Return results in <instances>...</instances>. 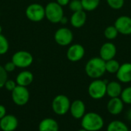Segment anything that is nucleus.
<instances>
[{"instance_id": "nucleus-1", "label": "nucleus", "mask_w": 131, "mask_h": 131, "mask_svg": "<svg viewBox=\"0 0 131 131\" xmlns=\"http://www.w3.org/2000/svg\"><path fill=\"white\" fill-rule=\"evenodd\" d=\"M84 71L90 78L99 79L106 73L105 61L100 57H94L86 63Z\"/></svg>"}, {"instance_id": "nucleus-2", "label": "nucleus", "mask_w": 131, "mask_h": 131, "mask_svg": "<svg viewBox=\"0 0 131 131\" xmlns=\"http://www.w3.org/2000/svg\"><path fill=\"white\" fill-rule=\"evenodd\" d=\"M81 128L87 131H99L104 126V118L96 112H88L81 118Z\"/></svg>"}, {"instance_id": "nucleus-3", "label": "nucleus", "mask_w": 131, "mask_h": 131, "mask_svg": "<svg viewBox=\"0 0 131 131\" xmlns=\"http://www.w3.org/2000/svg\"><path fill=\"white\" fill-rule=\"evenodd\" d=\"M107 84L106 80L94 79L88 88L89 96L94 100H100L107 95Z\"/></svg>"}, {"instance_id": "nucleus-4", "label": "nucleus", "mask_w": 131, "mask_h": 131, "mask_svg": "<svg viewBox=\"0 0 131 131\" xmlns=\"http://www.w3.org/2000/svg\"><path fill=\"white\" fill-rule=\"evenodd\" d=\"M45 18L51 23H60L61 18L64 16L63 7L58 4L56 2H48L45 7Z\"/></svg>"}, {"instance_id": "nucleus-5", "label": "nucleus", "mask_w": 131, "mask_h": 131, "mask_svg": "<svg viewBox=\"0 0 131 131\" xmlns=\"http://www.w3.org/2000/svg\"><path fill=\"white\" fill-rule=\"evenodd\" d=\"M71 103L68 97L64 94H58L54 97L51 102V109L55 114L64 116L69 111Z\"/></svg>"}, {"instance_id": "nucleus-6", "label": "nucleus", "mask_w": 131, "mask_h": 131, "mask_svg": "<svg viewBox=\"0 0 131 131\" xmlns=\"http://www.w3.org/2000/svg\"><path fill=\"white\" fill-rule=\"evenodd\" d=\"M25 15L28 20L33 22L41 21L45 18V9L39 3H32L27 6Z\"/></svg>"}, {"instance_id": "nucleus-7", "label": "nucleus", "mask_w": 131, "mask_h": 131, "mask_svg": "<svg viewBox=\"0 0 131 131\" xmlns=\"http://www.w3.org/2000/svg\"><path fill=\"white\" fill-rule=\"evenodd\" d=\"M34 58L32 54L27 51H18L13 54L12 61L18 68H27L33 63Z\"/></svg>"}, {"instance_id": "nucleus-8", "label": "nucleus", "mask_w": 131, "mask_h": 131, "mask_svg": "<svg viewBox=\"0 0 131 131\" xmlns=\"http://www.w3.org/2000/svg\"><path fill=\"white\" fill-rule=\"evenodd\" d=\"M54 39L60 46H68L73 41L74 34L70 28L67 27H61L58 28L54 32Z\"/></svg>"}, {"instance_id": "nucleus-9", "label": "nucleus", "mask_w": 131, "mask_h": 131, "mask_svg": "<svg viewBox=\"0 0 131 131\" xmlns=\"http://www.w3.org/2000/svg\"><path fill=\"white\" fill-rule=\"evenodd\" d=\"M11 93L12 100L13 103L17 106H24L29 101L30 92L27 87L17 85Z\"/></svg>"}, {"instance_id": "nucleus-10", "label": "nucleus", "mask_w": 131, "mask_h": 131, "mask_svg": "<svg viewBox=\"0 0 131 131\" xmlns=\"http://www.w3.org/2000/svg\"><path fill=\"white\" fill-rule=\"evenodd\" d=\"M85 55V48L84 47L78 43L70 45L68 47L66 56L68 61L71 62H78L80 61Z\"/></svg>"}, {"instance_id": "nucleus-11", "label": "nucleus", "mask_w": 131, "mask_h": 131, "mask_svg": "<svg viewBox=\"0 0 131 131\" xmlns=\"http://www.w3.org/2000/svg\"><path fill=\"white\" fill-rule=\"evenodd\" d=\"M119 34L123 35H131V17L128 15H121L117 17L114 25Z\"/></svg>"}, {"instance_id": "nucleus-12", "label": "nucleus", "mask_w": 131, "mask_h": 131, "mask_svg": "<svg viewBox=\"0 0 131 131\" xmlns=\"http://www.w3.org/2000/svg\"><path fill=\"white\" fill-rule=\"evenodd\" d=\"M117 54V47L116 45L111 41L104 43L99 51V57L101 58L104 61H107L111 59H114Z\"/></svg>"}, {"instance_id": "nucleus-13", "label": "nucleus", "mask_w": 131, "mask_h": 131, "mask_svg": "<svg viewBox=\"0 0 131 131\" xmlns=\"http://www.w3.org/2000/svg\"><path fill=\"white\" fill-rule=\"evenodd\" d=\"M71 115L76 120L81 119L86 114V106L83 101L74 100L71 103V107L69 110Z\"/></svg>"}, {"instance_id": "nucleus-14", "label": "nucleus", "mask_w": 131, "mask_h": 131, "mask_svg": "<svg viewBox=\"0 0 131 131\" xmlns=\"http://www.w3.org/2000/svg\"><path fill=\"white\" fill-rule=\"evenodd\" d=\"M18 127V118L12 114H6L0 120V127L2 131H15Z\"/></svg>"}, {"instance_id": "nucleus-15", "label": "nucleus", "mask_w": 131, "mask_h": 131, "mask_svg": "<svg viewBox=\"0 0 131 131\" xmlns=\"http://www.w3.org/2000/svg\"><path fill=\"white\" fill-rule=\"evenodd\" d=\"M116 78L121 83L128 84L131 82V63L126 62L121 64L116 74Z\"/></svg>"}, {"instance_id": "nucleus-16", "label": "nucleus", "mask_w": 131, "mask_h": 131, "mask_svg": "<svg viewBox=\"0 0 131 131\" xmlns=\"http://www.w3.org/2000/svg\"><path fill=\"white\" fill-rule=\"evenodd\" d=\"M124 107V103L121 97L111 98L107 104V109L109 114L114 116L121 114Z\"/></svg>"}, {"instance_id": "nucleus-17", "label": "nucleus", "mask_w": 131, "mask_h": 131, "mask_svg": "<svg viewBox=\"0 0 131 131\" xmlns=\"http://www.w3.org/2000/svg\"><path fill=\"white\" fill-rule=\"evenodd\" d=\"M87 21V13L84 10L73 12L70 18V23L75 28H82Z\"/></svg>"}, {"instance_id": "nucleus-18", "label": "nucleus", "mask_w": 131, "mask_h": 131, "mask_svg": "<svg viewBox=\"0 0 131 131\" xmlns=\"http://www.w3.org/2000/svg\"><path fill=\"white\" fill-rule=\"evenodd\" d=\"M33 80H34L33 74L27 70L22 71L20 73H18L15 78L17 85L23 86V87L29 86L33 82Z\"/></svg>"}, {"instance_id": "nucleus-19", "label": "nucleus", "mask_w": 131, "mask_h": 131, "mask_svg": "<svg viewBox=\"0 0 131 131\" xmlns=\"http://www.w3.org/2000/svg\"><path fill=\"white\" fill-rule=\"evenodd\" d=\"M38 131H59V124L54 119L47 117L40 121Z\"/></svg>"}, {"instance_id": "nucleus-20", "label": "nucleus", "mask_w": 131, "mask_h": 131, "mask_svg": "<svg viewBox=\"0 0 131 131\" xmlns=\"http://www.w3.org/2000/svg\"><path fill=\"white\" fill-rule=\"evenodd\" d=\"M123 88L121 82L117 81H112L107 82V95L111 97H120L122 93Z\"/></svg>"}, {"instance_id": "nucleus-21", "label": "nucleus", "mask_w": 131, "mask_h": 131, "mask_svg": "<svg viewBox=\"0 0 131 131\" xmlns=\"http://www.w3.org/2000/svg\"><path fill=\"white\" fill-rule=\"evenodd\" d=\"M107 131H129V128L124 122L116 120L109 123Z\"/></svg>"}, {"instance_id": "nucleus-22", "label": "nucleus", "mask_w": 131, "mask_h": 131, "mask_svg": "<svg viewBox=\"0 0 131 131\" xmlns=\"http://www.w3.org/2000/svg\"><path fill=\"white\" fill-rule=\"evenodd\" d=\"M83 9L85 12H92L98 8L101 0H81Z\"/></svg>"}, {"instance_id": "nucleus-23", "label": "nucleus", "mask_w": 131, "mask_h": 131, "mask_svg": "<svg viewBox=\"0 0 131 131\" xmlns=\"http://www.w3.org/2000/svg\"><path fill=\"white\" fill-rule=\"evenodd\" d=\"M120 67H121V64L119 63L118 61H117L114 58L105 61L106 72H108L109 74H117Z\"/></svg>"}, {"instance_id": "nucleus-24", "label": "nucleus", "mask_w": 131, "mask_h": 131, "mask_svg": "<svg viewBox=\"0 0 131 131\" xmlns=\"http://www.w3.org/2000/svg\"><path fill=\"white\" fill-rule=\"evenodd\" d=\"M118 35H119V32L114 25H109V26L106 27L104 31V38L109 41L116 39L117 38Z\"/></svg>"}, {"instance_id": "nucleus-25", "label": "nucleus", "mask_w": 131, "mask_h": 131, "mask_svg": "<svg viewBox=\"0 0 131 131\" xmlns=\"http://www.w3.org/2000/svg\"><path fill=\"white\" fill-rule=\"evenodd\" d=\"M121 100L125 104H131V86H128L123 89L121 94Z\"/></svg>"}, {"instance_id": "nucleus-26", "label": "nucleus", "mask_w": 131, "mask_h": 131, "mask_svg": "<svg viewBox=\"0 0 131 131\" xmlns=\"http://www.w3.org/2000/svg\"><path fill=\"white\" fill-rule=\"evenodd\" d=\"M9 43L8 39L2 35L0 34V55H3L8 51Z\"/></svg>"}, {"instance_id": "nucleus-27", "label": "nucleus", "mask_w": 131, "mask_h": 131, "mask_svg": "<svg viewBox=\"0 0 131 131\" xmlns=\"http://www.w3.org/2000/svg\"><path fill=\"white\" fill-rule=\"evenodd\" d=\"M108 6L114 10L121 9L125 3V0H106Z\"/></svg>"}, {"instance_id": "nucleus-28", "label": "nucleus", "mask_w": 131, "mask_h": 131, "mask_svg": "<svg viewBox=\"0 0 131 131\" xmlns=\"http://www.w3.org/2000/svg\"><path fill=\"white\" fill-rule=\"evenodd\" d=\"M68 8L73 12L84 10L81 0H71L68 4Z\"/></svg>"}, {"instance_id": "nucleus-29", "label": "nucleus", "mask_w": 131, "mask_h": 131, "mask_svg": "<svg viewBox=\"0 0 131 131\" xmlns=\"http://www.w3.org/2000/svg\"><path fill=\"white\" fill-rule=\"evenodd\" d=\"M7 80H8V73L5 70L4 67L0 65V89L4 88Z\"/></svg>"}, {"instance_id": "nucleus-30", "label": "nucleus", "mask_w": 131, "mask_h": 131, "mask_svg": "<svg viewBox=\"0 0 131 131\" xmlns=\"http://www.w3.org/2000/svg\"><path fill=\"white\" fill-rule=\"evenodd\" d=\"M16 86H17V84H16V81H15L8 80H8L6 81L5 84L4 88H5L7 91L12 92V91L16 88Z\"/></svg>"}, {"instance_id": "nucleus-31", "label": "nucleus", "mask_w": 131, "mask_h": 131, "mask_svg": "<svg viewBox=\"0 0 131 131\" xmlns=\"http://www.w3.org/2000/svg\"><path fill=\"white\" fill-rule=\"evenodd\" d=\"M3 67H4V68H5V70L6 71L7 73L13 72V71L15 70V68H16L15 64L12 61H8V62H7V63H5V65H4Z\"/></svg>"}, {"instance_id": "nucleus-32", "label": "nucleus", "mask_w": 131, "mask_h": 131, "mask_svg": "<svg viewBox=\"0 0 131 131\" xmlns=\"http://www.w3.org/2000/svg\"><path fill=\"white\" fill-rule=\"evenodd\" d=\"M6 108L4 105L0 104V120L6 115Z\"/></svg>"}, {"instance_id": "nucleus-33", "label": "nucleus", "mask_w": 131, "mask_h": 131, "mask_svg": "<svg viewBox=\"0 0 131 131\" xmlns=\"http://www.w3.org/2000/svg\"><path fill=\"white\" fill-rule=\"evenodd\" d=\"M70 1H71V0H56V2H57L58 4H59L61 6L64 7V6L68 5Z\"/></svg>"}, {"instance_id": "nucleus-34", "label": "nucleus", "mask_w": 131, "mask_h": 131, "mask_svg": "<svg viewBox=\"0 0 131 131\" xmlns=\"http://www.w3.org/2000/svg\"><path fill=\"white\" fill-rule=\"evenodd\" d=\"M68 22V18L66 16H64V17L61 18V21H60V23L62 24V25H66Z\"/></svg>"}, {"instance_id": "nucleus-35", "label": "nucleus", "mask_w": 131, "mask_h": 131, "mask_svg": "<svg viewBox=\"0 0 131 131\" xmlns=\"http://www.w3.org/2000/svg\"><path fill=\"white\" fill-rule=\"evenodd\" d=\"M126 117H127V119L129 121H130L131 122V108H130V109L127 111Z\"/></svg>"}, {"instance_id": "nucleus-36", "label": "nucleus", "mask_w": 131, "mask_h": 131, "mask_svg": "<svg viewBox=\"0 0 131 131\" xmlns=\"http://www.w3.org/2000/svg\"><path fill=\"white\" fill-rule=\"evenodd\" d=\"M77 131H87L86 130H84V129H83V128H81V129H80V130H78Z\"/></svg>"}, {"instance_id": "nucleus-37", "label": "nucleus", "mask_w": 131, "mask_h": 131, "mask_svg": "<svg viewBox=\"0 0 131 131\" xmlns=\"http://www.w3.org/2000/svg\"><path fill=\"white\" fill-rule=\"evenodd\" d=\"M2 26L0 25V34H2Z\"/></svg>"}, {"instance_id": "nucleus-38", "label": "nucleus", "mask_w": 131, "mask_h": 131, "mask_svg": "<svg viewBox=\"0 0 131 131\" xmlns=\"http://www.w3.org/2000/svg\"><path fill=\"white\" fill-rule=\"evenodd\" d=\"M0 130H1V127H0Z\"/></svg>"}, {"instance_id": "nucleus-39", "label": "nucleus", "mask_w": 131, "mask_h": 131, "mask_svg": "<svg viewBox=\"0 0 131 131\" xmlns=\"http://www.w3.org/2000/svg\"><path fill=\"white\" fill-rule=\"evenodd\" d=\"M129 131H131V130H129Z\"/></svg>"}, {"instance_id": "nucleus-40", "label": "nucleus", "mask_w": 131, "mask_h": 131, "mask_svg": "<svg viewBox=\"0 0 131 131\" xmlns=\"http://www.w3.org/2000/svg\"><path fill=\"white\" fill-rule=\"evenodd\" d=\"M26 131H28V130H26Z\"/></svg>"}]
</instances>
